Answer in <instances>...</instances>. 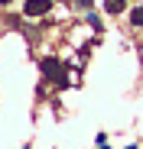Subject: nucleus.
Wrapping results in <instances>:
<instances>
[{"label": "nucleus", "mask_w": 143, "mask_h": 149, "mask_svg": "<svg viewBox=\"0 0 143 149\" xmlns=\"http://www.w3.org/2000/svg\"><path fill=\"white\" fill-rule=\"evenodd\" d=\"M42 74H46V78H52V81H59V84H65V74H62V65H59L55 58H46V62H42Z\"/></svg>", "instance_id": "f257e3e1"}, {"label": "nucleus", "mask_w": 143, "mask_h": 149, "mask_svg": "<svg viewBox=\"0 0 143 149\" xmlns=\"http://www.w3.org/2000/svg\"><path fill=\"white\" fill-rule=\"evenodd\" d=\"M26 16H42V13H49L52 10V0H26Z\"/></svg>", "instance_id": "f03ea898"}, {"label": "nucleus", "mask_w": 143, "mask_h": 149, "mask_svg": "<svg viewBox=\"0 0 143 149\" xmlns=\"http://www.w3.org/2000/svg\"><path fill=\"white\" fill-rule=\"evenodd\" d=\"M124 7H127V0H107V3H104V10H107V13H121Z\"/></svg>", "instance_id": "7ed1b4c3"}, {"label": "nucleus", "mask_w": 143, "mask_h": 149, "mask_svg": "<svg viewBox=\"0 0 143 149\" xmlns=\"http://www.w3.org/2000/svg\"><path fill=\"white\" fill-rule=\"evenodd\" d=\"M130 23H133V26H143V7H137V10L130 13Z\"/></svg>", "instance_id": "20e7f679"}, {"label": "nucleus", "mask_w": 143, "mask_h": 149, "mask_svg": "<svg viewBox=\"0 0 143 149\" xmlns=\"http://www.w3.org/2000/svg\"><path fill=\"white\" fill-rule=\"evenodd\" d=\"M7 3H10V0H0V7H7Z\"/></svg>", "instance_id": "39448f33"}]
</instances>
